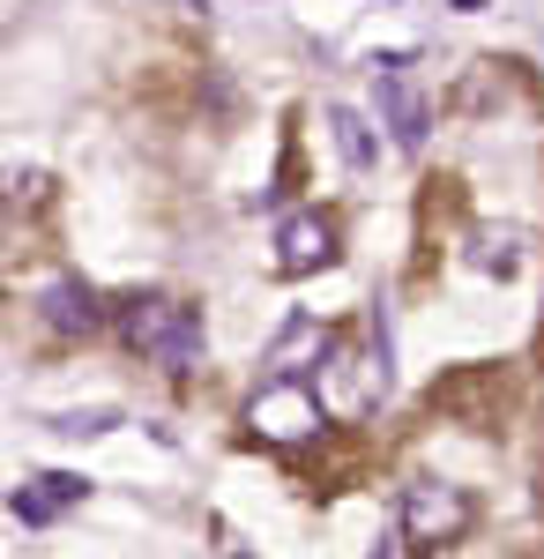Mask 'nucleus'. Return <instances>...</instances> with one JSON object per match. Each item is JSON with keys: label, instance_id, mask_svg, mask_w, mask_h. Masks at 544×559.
<instances>
[{"label": "nucleus", "instance_id": "f257e3e1", "mask_svg": "<svg viewBox=\"0 0 544 559\" xmlns=\"http://www.w3.org/2000/svg\"><path fill=\"white\" fill-rule=\"evenodd\" d=\"M120 336L142 350V358H157L165 373H187V366L202 358V313L187 299H172V292H150V299H127Z\"/></svg>", "mask_w": 544, "mask_h": 559}, {"label": "nucleus", "instance_id": "f03ea898", "mask_svg": "<svg viewBox=\"0 0 544 559\" xmlns=\"http://www.w3.org/2000/svg\"><path fill=\"white\" fill-rule=\"evenodd\" d=\"M470 522H477V508H470L462 485H440V477L403 485V545H411V552H440V545H456Z\"/></svg>", "mask_w": 544, "mask_h": 559}, {"label": "nucleus", "instance_id": "7ed1b4c3", "mask_svg": "<svg viewBox=\"0 0 544 559\" xmlns=\"http://www.w3.org/2000/svg\"><path fill=\"white\" fill-rule=\"evenodd\" d=\"M253 432H269V440H306V432L321 426V395L298 381V373H276V381L253 395Z\"/></svg>", "mask_w": 544, "mask_h": 559}, {"label": "nucleus", "instance_id": "20e7f679", "mask_svg": "<svg viewBox=\"0 0 544 559\" xmlns=\"http://www.w3.org/2000/svg\"><path fill=\"white\" fill-rule=\"evenodd\" d=\"M335 261V224L321 210H292L276 224V269L284 276H314V269H329Z\"/></svg>", "mask_w": 544, "mask_h": 559}, {"label": "nucleus", "instance_id": "39448f33", "mask_svg": "<svg viewBox=\"0 0 544 559\" xmlns=\"http://www.w3.org/2000/svg\"><path fill=\"white\" fill-rule=\"evenodd\" d=\"M45 321H52L60 336H90V329L105 321V306H97V292H90V284L60 276V284H45Z\"/></svg>", "mask_w": 544, "mask_h": 559}, {"label": "nucleus", "instance_id": "423d86ee", "mask_svg": "<svg viewBox=\"0 0 544 559\" xmlns=\"http://www.w3.org/2000/svg\"><path fill=\"white\" fill-rule=\"evenodd\" d=\"M68 500H83V477L45 471V477H31V492H15V515H23V522H52Z\"/></svg>", "mask_w": 544, "mask_h": 559}, {"label": "nucleus", "instance_id": "0eeeda50", "mask_svg": "<svg viewBox=\"0 0 544 559\" xmlns=\"http://www.w3.org/2000/svg\"><path fill=\"white\" fill-rule=\"evenodd\" d=\"M380 97H388L395 142H403V150H418V142H425V105H418V90L403 83V75H380Z\"/></svg>", "mask_w": 544, "mask_h": 559}, {"label": "nucleus", "instance_id": "6e6552de", "mask_svg": "<svg viewBox=\"0 0 544 559\" xmlns=\"http://www.w3.org/2000/svg\"><path fill=\"white\" fill-rule=\"evenodd\" d=\"M329 128H335V142H343V157H351V165H374V134H366V120H358V112H343V105H335Z\"/></svg>", "mask_w": 544, "mask_h": 559}, {"label": "nucleus", "instance_id": "1a4fd4ad", "mask_svg": "<svg viewBox=\"0 0 544 559\" xmlns=\"http://www.w3.org/2000/svg\"><path fill=\"white\" fill-rule=\"evenodd\" d=\"M515 247H522V239H515V231H500V239H493V231H485V239H477V261H485V269H515Z\"/></svg>", "mask_w": 544, "mask_h": 559}]
</instances>
